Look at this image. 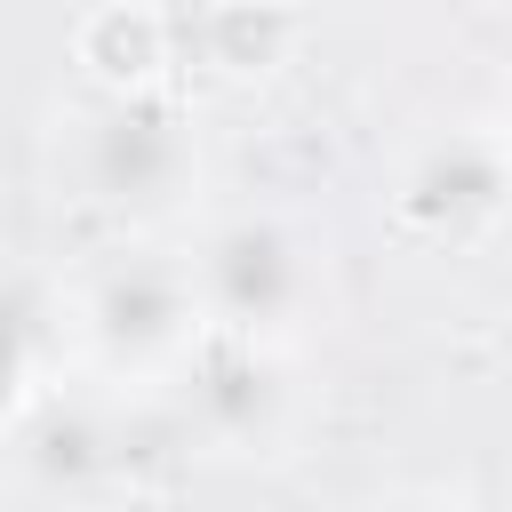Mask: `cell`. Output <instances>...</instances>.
<instances>
[{
  "label": "cell",
  "instance_id": "3",
  "mask_svg": "<svg viewBox=\"0 0 512 512\" xmlns=\"http://www.w3.org/2000/svg\"><path fill=\"white\" fill-rule=\"evenodd\" d=\"M192 296L208 336H240V344H288L320 320L328 304V264L312 248L304 224L272 216V208H240L224 224L200 232V248L184 256Z\"/></svg>",
  "mask_w": 512,
  "mask_h": 512
},
{
  "label": "cell",
  "instance_id": "4",
  "mask_svg": "<svg viewBox=\"0 0 512 512\" xmlns=\"http://www.w3.org/2000/svg\"><path fill=\"white\" fill-rule=\"evenodd\" d=\"M176 392H184L192 440L208 456H224V464H280L312 424V392H304L288 344L200 336V352L184 360Z\"/></svg>",
  "mask_w": 512,
  "mask_h": 512
},
{
  "label": "cell",
  "instance_id": "2",
  "mask_svg": "<svg viewBox=\"0 0 512 512\" xmlns=\"http://www.w3.org/2000/svg\"><path fill=\"white\" fill-rule=\"evenodd\" d=\"M64 168H72V192L96 216L152 232V224H176L192 208L208 160H200L192 112L168 88H144V96H88L72 112Z\"/></svg>",
  "mask_w": 512,
  "mask_h": 512
},
{
  "label": "cell",
  "instance_id": "6",
  "mask_svg": "<svg viewBox=\"0 0 512 512\" xmlns=\"http://www.w3.org/2000/svg\"><path fill=\"white\" fill-rule=\"evenodd\" d=\"M72 64L88 72L96 96H144L168 88L176 72V24L152 0H96L72 24Z\"/></svg>",
  "mask_w": 512,
  "mask_h": 512
},
{
  "label": "cell",
  "instance_id": "8",
  "mask_svg": "<svg viewBox=\"0 0 512 512\" xmlns=\"http://www.w3.org/2000/svg\"><path fill=\"white\" fill-rule=\"evenodd\" d=\"M56 352H64V304L32 312L24 296H0V432H16L40 408V384H48Z\"/></svg>",
  "mask_w": 512,
  "mask_h": 512
},
{
  "label": "cell",
  "instance_id": "7",
  "mask_svg": "<svg viewBox=\"0 0 512 512\" xmlns=\"http://www.w3.org/2000/svg\"><path fill=\"white\" fill-rule=\"evenodd\" d=\"M192 48H200V64H208L216 80H264V72L288 64L296 16H288L280 0H216V8L200 16Z\"/></svg>",
  "mask_w": 512,
  "mask_h": 512
},
{
  "label": "cell",
  "instance_id": "10",
  "mask_svg": "<svg viewBox=\"0 0 512 512\" xmlns=\"http://www.w3.org/2000/svg\"><path fill=\"white\" fill-rule=\"evenodd\" d=\"M488 136H496V152H504V168H512V88L496 96V120H488Z\"/></svg>",
  "mask_w": 512,
  "mask_h": 512
},
{
  "label": "cell",
  "instance_id": "5",
  "mask_svg": "<svg viewBox=\"0 0 512 512\" xmlns=\"http://www.w3.org/2000/svg\"><path fill=\"white\" fill-rule=\"evenodd\" d=\"M384 200H392V224L416 248H448L456 256V248H480L512 216V168H504L488 128H440V136L400 152Z\"/></svg>",
  "mask_w": 512,
  "mask_h": 512
},
{
  "label": "cell",
  "instance_id": "9",
  "mask_svg": "<svg viewBox=\"0 0 512 512\" xmlns=\"http://www.w3.org/2000/svg\"><path fill=\"white\" fill-rule=\"evenodd\" d=\"M376 512H480L464 488H400V496H384Z\"/></svg>",
  "mask_w": 512,
  "mask_h": 512
},
{
  "label": "cell",
  "instance_id": "1",
  "mask_svg": "<svg viewBox=\"0 0 512 512\" xmlns=\"http://www.w3.org/2000/svg\"><path fill=\"white\" fill-rule=\"evenodd\" d=\"M64 336L80 344V360L104 376V384H176L184 360L200 352L208 320H200V296H192V272L184 256H160V248H112L96 256L72 296H64Z\"/></svg>",
  "mask_w": 512,
  "mask_h": 512
}]
</instances>
